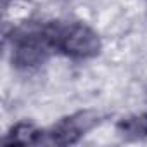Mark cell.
Instances as JSON below:
<instances>
[{
	"instance_id": "6da1fadb",
	"label": "cell",
	"mask_w": 147,
	"mask_h": 147,
	"mask_svg": "<svg viewBox=\"0 0 147 147\" xmlns=\"http://www.w3.org/2000/svg\"><path fill=\"white\" fill-rule=\"evenodd\" d=\"M45 31L52 50L69 59H92L102 49L97 31L82 21H50L45 23Z\"/></svg>"
},
{
	"instance_id": "7a4b0ae2",
	"label": "cell",
	"mask_w": 147,
	"mask_h": 147,
	"mask_svg": "<svg viewBox=\"0 0 147 147\" xmlns=\"http://www.w3.org/2000/svg\"><path fill=\"white\" fill-rule=\"evenodd\" d=\"M52 52L45 24L28 23L14 30L11 36L12 64L19 69H31L43 64Z\"/></svg>"
},
{
	"instance_id": "3957f363",
	"label": "cell",
	"mask_w": 147,
	"mask_h": 147,
	"mask_svg": "<svg viewBox=\"0 0 147 147\" xmlns=\"http://www.w3.org/2000/svg\"><path fill=\"white\" fill-rule=\"evenodd\" d=\"M99 123L100 114L92 109L64 116L52 128L45 130V145H73L80 142Z\"/></svg>"
},
{
	"instance_id": "277c9868",
	"label": "cell",
	"mask_w": 147,
	"mask_h": 147,
	"mask_svg": "<svg viewBox=\"0 0 147 147\" xmlns=\"http://www.w3.org/2000/svg\"><path fill=\"white\" fill-rule=\"evenodd\" d=\"M4 145H45V130L30 121L16 123L2 138Z\"/></svg>"
},
{
	"instance_id": "5b68a950",
	"label": "cell",
	"mask_w": 147,
	"mask_h": 147,
	"mask_svg": "<svg viewBox=\"0 0 147 147\" xmlns=\"http://www.w3.org/2000/svg\"><path fill=\"white\" fill-rule=\"evenodd\" d=\"M118 133L126 140H142L147 138V114H131L116 125Z\"/></svg>"
}]
</instances>
